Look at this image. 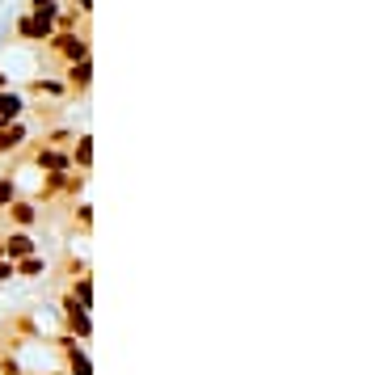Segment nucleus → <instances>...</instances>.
<instances>
[{
  "label": "nucleus",
  "mask_w": 371,
  "mask_h": 375,
  "mask_svg": "<svg viewBox=\"0 0 371 375\" xmlns=\"http://www.w3.org/2000/svg\"><path fill=\"white\" fill-rule=\"evenodd\" d=\"M55 17L59 13H26L21 21H17V38H26V43H43V38H51L55 34Z\"/></svg>",
  "instance_id": "nucleus-1"
},
{
  "label": "nucleus",
  "mask_w": 371,
  "mask_h": 375,
  "mask_svg": "<svg viewBox=\"0 0 371 375\" xmlns=\"http://www.w3.org/2000/svg\"><path fill=\"white\" fill-rule=\"evenodd\" d=\"M46 43H51V51H59L68 63H81V59H89V43H85L81 34H51Z\"/></svg>",
  "instance_id": "nucleus-2"
},
{
  "label": "nucleus",
  "mask_w": 371,
  "mask_h": 375,
  "mask_svg": "<svg viewBox=\"0 0 371 375\" xmlns=\"http://www.w3.org/2000/svg\"><path fill=\"white\" fill-rule=\"evenodd\" d=\"M34 165H39V169H51V173H63V169L72 165V156H68V152H55V148H43V152L34 156Z\"/></svg>",
  "instance_id": "nucleus-3"
},
{
  "label": "nucleus",
  "mask_w": 371,
  "mask_h": 375,
  "mask_svg": "<svg viewBox=\"0 0 371 375\" xmlns=\"http://www.w3.org/2000/svg\"><path fill=\"white\" fill-rule=\"evenodd\" d=\"M17 114H21V97L9 93V89H0V127L17 123Z\"/></svg>",
  "instance_id": "nucleus-4"
},
{
  "label": "nucleus",
  "mask_w": 371,
  "mask_h": 375,
  "mask_svg": "<svg viewBox=\"0 0 371 375\" xmlns=\"http://www.w3.org/2000/svg\"><path fill=\"white\" fill-rule=\"evenodd\" d=\"M89 81H93V63H89V59L72 63V72H68V85H72V89H89Z\"/></svg>",
  "instance_id": "nucleus-5"
},
{
  "label": "nucleus",
  "mask_w": 371,
  "mask_h": 375,
  "mask_svg": "<svg viewBox=\"0 0 371 375\" xmlns=\"http://www.w3.org/2000/svg\"><path fill=\"white\" fill-rule=\"evenodd\" d=\"M21 140H26V127H21V123H9V127H0V152H13Z\"/></svg>",
  "instance_id": "nucleus-6"
},
{
  "label": "nucleus",
  "mask_w": 371,
  "mask_h": 375,
  "mask_svg": "<svg viewBox=\"0 0 371 375\" xmlns=\"http://www.w3.org/2000/svg\"><path fill=\"white\" fill-rule=\"evenodd\" d=\"M72 165H81V169H89V165H93V140H89V135H81V140H76V148H72Z\"/></svg>",
  "instance_id": "nucleus-7"
},
{
  "label": "nucleus",
  "mask_w": 371,
  "mask_h": 375,
  "mask_svg": "<svg viewBox=\"0 0 371 375\" xmlns=\"http://www.w3.org/2000/svg\"><path fill=\"white\" fill-rule=\"evenodd\" d=\"M30 89H34L39 97H63V93H68V85H63V81H46V76H39Z\"/></svg>",
  "instance_id": "nucleus-8"
},
{
  "label": "nucleus",
  "mask_w": 371,
  "mask_h": 375,
  "mask_svg": "<svg viewBox=\"0 0 371 375\" xmlns=\"http://www.w3.org/2000/svg\"><path fill=\"white\" fill-rule=\"evenodd\" d=\"M4 253H9V257L17 262V257H30V253H34V245H30V236H9Z\"/></svg>",
  "instance_id": "nucleus-9"
},
{
  "label": "nucleus",
  "mask_w": 371,
  "mask_h": 375,
  "mask_svg": "<svg viewBox=\"0 0 371 375\" xmlns=\"http://www.w3.org/2000/svg\"><path fill=\"white\" fill-rule=\"evenodd\" d=\"M13 220L30 224V220H34V207H30V202H13Z\"/></svg>",
  "instance_id": "nucleus-10"
},
{
  "label": "nucleus",
  "mask_w": 371,
  "mask_h": 375,
  "mask_svg": "<svg viewBox=\"0 0 371 375\" xmlns=\"http://www.w3.org/2000/svg\"><path fill=\"white\" fill-rule=\"evenodd\" d=\"M55 4H59V0H30L34 13H55Z\"/></svg>",
  "instance_id": "nucleus-11"
},
{
  "label": "nucleus",
  "mask_w": 371,
  "mask_h": 375,
  "mask_svg": "<svg viewBox=\"0 0 371 375\" xmlns=\"http://www.w3.org/2000/svg\"><path fill=\"white\" fill-rule=\"evenodd\" d=\"M13 194H17L13 182H0V207H4V202H13Z\"/></svg>",
  "instance_id": "nucleus-12"
},
{
  "label": "nucleus",
  "mask_w": 371,
  "mask_h": 375,
  "mask_svg": "<svg viewBox=\"0 0 371 375\" xmlns=\"http://www.w3.org/2000/svg\"><path fill=\"white\" fill-rule=\"evenodd\" d=\"M21 270H26V274H39V270H43V262H34V257H26V262H21Z\"/></svg>",
  "instance_id": "nucleus-13"
},
{
  "label": "nucleus",
  "mask_w": 371,
  "mask_h": 375,
  "mask_svg": "<svg viewBox=\"0 0 371 375\" xmlns=\"http://www.w3.org/2000/svg\"><path fill=\"white\" fill-rule=\"evenodd\" d=\"M72 4H76V9H85V13L93 9V0H72Z\"/></svg>",
  "instance_id": "nucleus-14"
}]
</instances>
